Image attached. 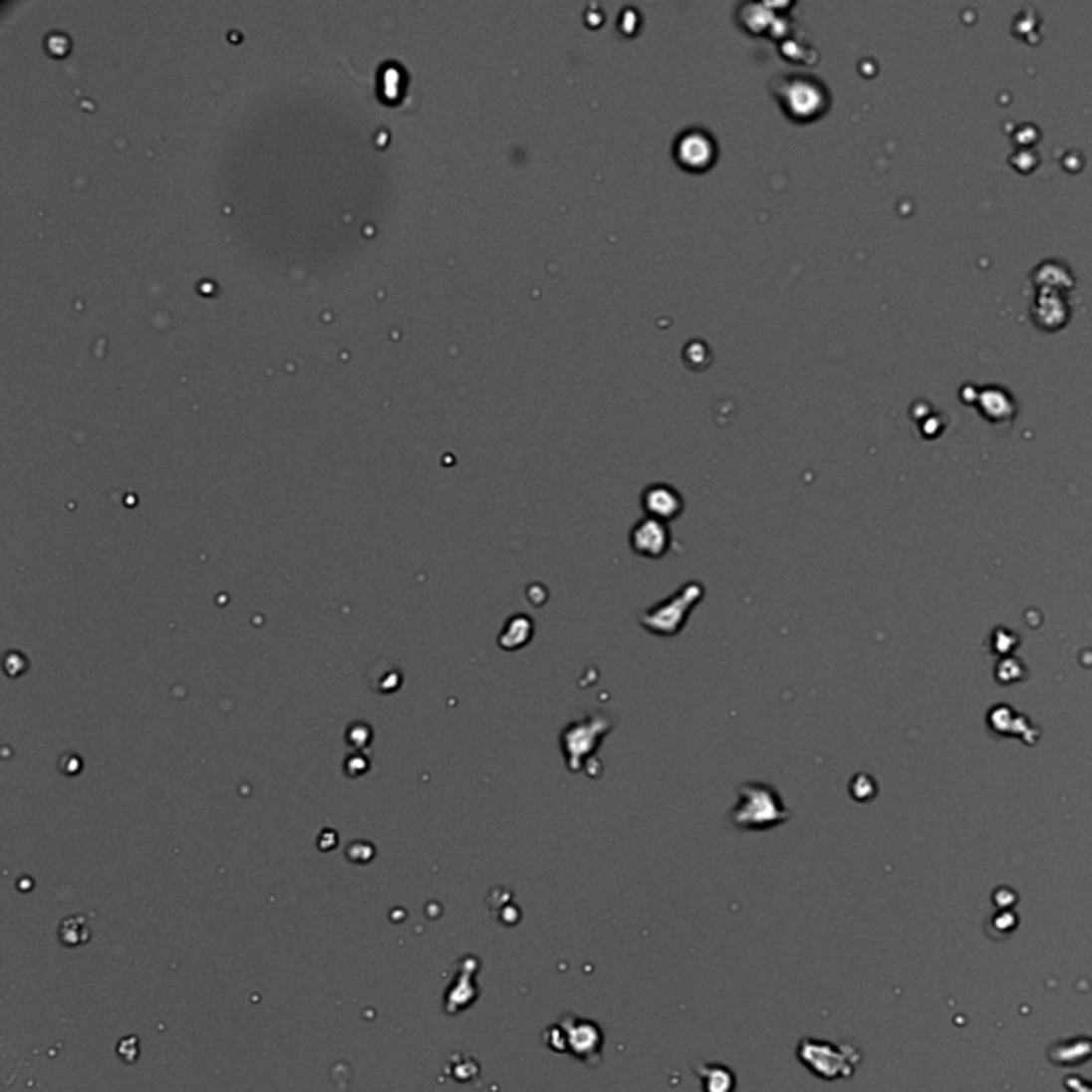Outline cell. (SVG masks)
Returning <instances> with one entry per match:
<instances>
[{
    "label": "cell",
    "mask_w": 1092,
    "mask_h": 1092,
    "mask_svg": "<svg viewBox=\"0 0 1092 1092\" xmlns=\"http://www.w3.org/2000/svg\"><path fill=\"white\" fill-rule=\"evenodd\" d=\"M730 819L740 830H770L790 819V811L775 787L766 783H742L738 790V805Z\"/></svg>",
    "instance_id": "obj_1"
},
{
    "label": "cell",
    "mask_w": 1092,
    "mask_h": 1092,
    "mask_svg": "<svg viewBox=\"0 0 1092 1092\" xmlns=\"http://www.w3.org/2000/svg\"><path fill=\"white\" fill-rule=\"evenodd\" d=\"M704 589L700 583H687L681 587L677 596L658 604L656 609L647 611L641 617V624L658 636H677L682 626H685L687 615L695 609V604L702 600Z\"/></svg>",
    "instance_id": "obj_2"
},
{
    "label": "cell",
    "mask_w": 1092,
    "mask_h": 1092,
    "mask_svg": "<svg viewBox=\"0 0 1092 1092\" xmlns=\"http://www.w3.org/2000/svg\"><path fill=\"white\" fill-rule=\"evenodd\" d=\"M611 727L613 723L606 717H587L583 721L570 723L561 732V749H564L568 768L579 772L600 747V740L611 732Z\"/></svg>",
    "instance_id": "obj_3"
},
{
    "label": "cell",
    "mask_w": 1092,
    "mask_h": 1092,
    "mask_svg": "<svg viewBox=\"0 0 1092 1092\" xmlns=\"http://www.w3.org/2000/svg\"><path fill=\"white\" fill-rule=\"evenodd\" d=\"M632 549L645 557H662L671 549V532L664 521L645 519L632 529Z\"/></svg>",
    "instance_id": "obj_4"
},
{
    "label": "cell",
    "mask_w": 1092,
    "mask_h": 1092,
    "mask_svg": "<svg viewBox=\"0 0 1092 1092\" xmlns=\"http://www.w3.org/2000/svg\"><path fill=\"white\" fill-rule=\"evenodd\" d=\"M682 508L681 497L675 489L666 487V484H656V487L647 489L645 493V510L651 514V519L658 521H673L679 517Z\"/></svg>",
    "instance_id": "obj_5"
}]
</instances>
